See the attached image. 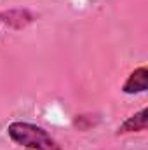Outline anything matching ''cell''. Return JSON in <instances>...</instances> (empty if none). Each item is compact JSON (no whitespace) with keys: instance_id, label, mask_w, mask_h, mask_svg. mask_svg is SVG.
I'll use <instances>...</instances> for the list:
<instances>
[{"instance_id":"6da1fadb","label":"cell","mask_w":148,"mask_h":150,"mask_svg":"<svg viewBox=\"0 0 148 150\" xmlns=\"http://www.w3.org/2000/svg\"><path fill=\"white\" fill-rule=\"evenodd\" d=\"M9 138L26 150H61L58 142L37 124L32 122H11L7 126Z\"/></svg>"},{"instance_id":"7a4b0ae2","label":"cell","mask_w":148,"mask_h":150,"mask_svg":"<svg viewBox=\"0 0 148 150\" xmlns=\"http://www.w3.org/2000/svg\"><path fill=\"white\" fill-rule=\"evenodd\" d=\"M148 89V68L147 67H140L134 72H131L129 77L125 79L122 91L125 94H138V93H145Z\"/></svg>"},{"instance_id":"3957f363","label":"cell","mask_w":148,"mask_h":150,"mask_svg":"<svg viewBox=\"0 0 148 150\" xmlns=\"http://www.w3.org/2000/svg\"><path fill=\"white\" fill-rule=\"evenodd\" d=\"M147 126H148V108H141L138 113L127 117V119L117 127V134L140 133V131H145Z\"/></svg>"},{"instance_id":"277c9868","label":"cell","mask_w":148,"mask_h":150,"mask_svg":"<svg viewBox=\"0 0 148 150\" xmlns=\"http://www.w3.org/2000/svg\"><path fill=\"white\" fill-rule=\"evenodd\" d=\"M0 19L12 28H23L28 23L33 21V14L26 9H11V11H2L0 12Z\"/></svg>"}]
</instances>
